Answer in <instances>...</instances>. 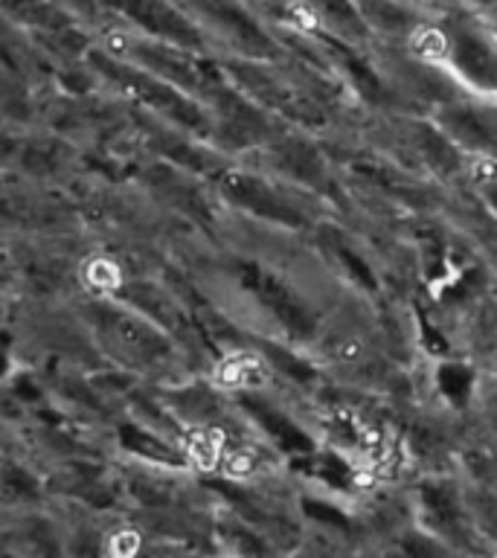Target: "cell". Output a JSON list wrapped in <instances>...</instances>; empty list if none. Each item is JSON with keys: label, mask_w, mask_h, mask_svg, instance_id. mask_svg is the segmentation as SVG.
Returning <instances> with one entry per match:
<instances>
[{"label": "cell", "mask_w": 497, "mask_h": 558, "mask_svg": "<svg viewBox=\"0 0 497 558\" xmlns=\"http://www.w3.org/2000/svg\"><path fill=\"white\" fill-rule=\"evenodd\" d=\"M443 549L436 547L434 541L419 538V535H410L404 544H401V558H439Z\"/></svg>", "instance_id": "6da1fadb"}]
</instances>
